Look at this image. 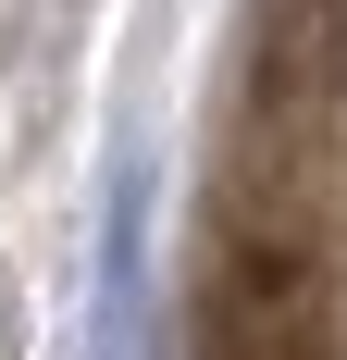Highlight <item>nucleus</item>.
<instances>
[{"label": "nucleus", "instance_id": "nucleus-1", "mask_svg": "<svg viewBox=\"0 0 347 360\" xmlns=\"http://www.w3.org/2000/svg\"><path fill=\"white\" fill-rule=\"evenodd\" d=\"M285 37H310V50L347 63V0H298V25H285Z\"/></svg>", "mask_w": 347, "mask_h": 360}]
</instances>
